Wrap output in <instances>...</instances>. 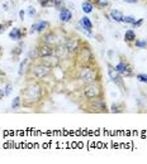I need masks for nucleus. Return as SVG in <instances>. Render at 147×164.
Returning <instances> with one entry per match:
<instances>
[{"label": "nucleus", "mask_w": 147, "mask_h": 164, "mask_svg": "<svg viewBox=\"0 0 147 164\" xmlns=\"http://www.w3.org/2000/svg\"><path fill=\"white\" fill-rule=\"evenodd\" d=\"M65 48H66V51L68 53H74L76 52L79 49V40L76 39V38H70L66 40V43H65Z\"/></svg>", "instance_id": "7"}, {"label": "nucleus", "mask_w": 147, "mask_h": 164, "mask_svg": "<svg viewBox=\"0 0 147 164\" xmlns=\"http://www.w3.org/2000/svg\"><path fill=\"white\" fill-rule=\"evenodd\" d=\"M81 8H82V11L84 13H92L93 11V4L90 3V2H84L82 5H81Z\"/></svg>", "instance_id": "19"}, {"label": "nucleus", "mask_w": 147, "mask_h": 164, "mask_svg": "<svg viewBox=\"0 0 147 164\" xmlns=\"http://www.w3.org/2000/svg\"><path fill=\"white\" fill-rule=\"evenodd\" d=\"M80 25H81L82 29H85V31H88V32H92L93 24H92V22H90V19H89L88 17H82V18L80 19Z\"/></svg>", "instance_id": "13"}, {"label": "nucleus", "mask_w": 147, "mask_h": 164, "mask_svg": "<svg viewBox=\"0 0 147 164\" xmlns=\"http://www.w3.org/2000/svg\"><path fill=\"white\" fill-rule=\"evenodd\" d=\"M137 80H138L139 82H145V83H147V75H143V73L137 75Z\"/></svg>", "instance_id": "25"}, {"label": "nucleus", "mask_w": 147, "mask_h": 164, "mask_svg": "<svg viewBox=\"0 0 147 164\" xmlns=\"http://www.w3.org/2000/svg\"><path fill=\"white\" fill-rule=\"evenodd\" d=\"M41 97V87L38 85H31L29 87H27L24 91V98L27 102H34L39 100Z\"/></svg>", "instance_id": "1"}, {"label": "nucleus", "mask_w": 147, "mask_h": 164, "mask_svg": "<svg viewBox=\"0 0 147 164\" xmlns=\"http://www.w3.org/2000/svg\"><path fill=\"white\" fill-rule=\"evenodd\" d=\"M71 18H72V14H71V11H70L68 9H65V8L61 9V11H60V20H61V22L66 23Z\"/></svg>", "instance_id": "11"}, {"label": "nucleus", "mask_w": 147, "mask_h": 164, "mask_svg": "<svg viewBox=\"0 0 147 164\" xmlns=\"http://www.w3.org/2000/svg\"><path fill=\"white\" fill-rule=\"evenodd\" d=\"M93 61V53L90 51V48L82 47L78 52V62L81 66H88L90 62Z\"/></svg>", "instance_id": "2"}, {"label": "nucleus", "mask_w": 147, "mask_h": 164, "mask_svg": "<svg viewBox=\"0 0 147 164\" xmlns=\"http://www.w3.org/2000/svg\"><path fill=\"white\" fill-rule=\"evenodd\" d=\"M122 22L128 23V24H133V23L136 22V19H135V17H123Z\"/></svg>", "instance_id": "23"}, {"label": "nucleus", "mask_w": 147, "mask_h": 164, "mask_svg": "<svg viewBox=\"0 0 147 164\" xmlns=\"http://www.w3.org/2000/svg\"><path fill=\"white\" fill-rule=\"evenodd\" d=\"M50 67L46 66V65H39V66H36L33 68V75L36 76L37 78H43L46 77L48 73H50Z\"/></svg>", "instance_id": "5"}, {"label": "nucleus", "mask_w": 147, "mask_h": 164, "mask_svg": "<svg viewBox=\"0 0 147 164\" xmlns=\"http://www.w3.org/2000/svg\"><path fill=\"white\" fill-rule=\"evenodd\" d=\"M34 32H37V24H33L29 31V33H34Z\"/></svg>", "instance_id": "32"}, {"label": "nucleus", "mask_w": 147, "mask_h": 164, "mask_svg": "<svg viewBox=\"0 0 147 164\" xmlns=\"http://www.w3.org/2000/svg\"><path fill=\"white\" fill-rule=\"evenodd\" d=\"M4 32V27L2 25V24H0V33H3Z\"/></svg>", "instance_id": "35"}, {"label": "nucleus", "mask_w": 147, "mask_h": 164, "mask_svg": "<svg viewBox=\"0 0 147 164\" xmlns=\"http://www.w3.org/2000/svg\"><path fill=\"white\" fill-rule=\"evenodd\" d=\"M37 54L41 57V58H45V57H48V56H52L53 54V48L50 46V44H41L37 49Z\"/></svg>", "instance_id": "6"}, {"label": "nucleus", "mask_w": 147, "mask_h": 164, "mask_svg": "<svg viewBox=\"0 0 147 164\" xmlns=\"http://www.w3.org/2000/svg\"><path fill=\"white\" fill-rule=\"evenodd\" d=\"M125 3H128V4H135V3H137L138 0H124Z\"/></svg>", "instance_id": "33"}, {"label": "nucleus", "mask_w": 147, "mask_h": 164, "mask_svg": "<svg viewBox=\"0 0 147 164\" xmlns=\"http://www.w3.org/2000/svg\"><path fill=\"white\" fill-rule=\"evenodd\" d=\"M9 37L13 39V40H19L22 38V32H20L19 28H13L9 33Z\"/></svg>", "instance_id": "15"}, {"label": "nucleus", "mask_w": 147, "mask_h": 164, "mask_svg": "<svg viewBox=\"0 0 147 164\" xmlns=\"http://www.w3.org/2000/svg\"><path fill=\"white\" fill-rule=\"evenodd\" d=\"M84 94H85V96L88 98L99 97V95H100V87L98 86V85H95L94 82H92V83H89L85 88H84Z\"/></svg>", "instance_id": "4"}, {"label": "nucleus", "mask_w": 147, "mask_h": 164, "mask_svg": "<svg viewBox=\"0 0 147 164\" xmlns=\"http://www.w3.org/2000/svg\"><path fill=\"white\" fill-rule=\"evenodd\" d=\"M2 53H3V49H2V47H0V57H2Z\"/></svg>", "instance_id": "36"}, {"label": "nucleus", "mask_w": 147, "mask_h": 164, "mask_svg": "<svg viewBox=\"0 0 147 164\" xmlns=\"http://www.w3.org/2000/svg\"><path fill=\"white\" fill-rule=\"evenodd\" d=\"M89 2H92V0H89Z\"/></svg>", "instance_id": "37"}, {"label": "nucleus", "mask_w": 147, "mask_h": 164, "mask_svg": "<svg viewBox=\"0 0 147 164\" xmlns=\"http://www.w3.org/2000/svg\"><path fill=\"white\" fill-rule=\"evenodd\" d=\"M98 3H99V5L102 6V8H104V6H108V2H107V0H98Z\"/></svg>", "instance_id": "28"}, {"label": "nucleus", "mask_w": 147, "mask_h": 164, "mask_svg": "<svg viewBox=\"0 0 147 164\" xmlns=\"http://www.w3.org/2000/svg\"><path fill=\"white\" fill-rule=\"evenodd\" d=\"M56 39H57V37H56V34H53V33H48V34H46L45 37H43L45 43H47V44L55 43V42H56Z\"/></svg>", "instance_id": "17"}, {"label": "nucleus", "mask_w": 147, "mask_h": 164, "mask_svg": "<svg viewBox=\"0 0 147 164\" xmlns=\"http://www.w3.org/2000/svg\"><path fill=\"white\" fill-rule=\"evenodd\" d=\"M121 110L118 109V105H113L112 106V112H119Z\"/></svg>", "instance_id": "30"}, {"label": "nucleus", "mask_w": 147, "mask_h": 164, "mask_svg": "<svg viewBox=\"0 0 147 164\" xmlns=\"http://www.w3.org/2000/svg\"><path fill=\"white\" fill-rule=\"evenodd\" d=\"M110 18H112V20H114V22H122V19H123V14H122V11H119V10H112L110 11Z\"/></svg>", "instance_id": "14"}, {"label": "nucleus", "mask_w": 147, "mask_h": 164, "mask_svg": "<svg viewBox=\"0 0 147 164\" xmlns=\"http://www.w3.org/2000/svg\"><path fill=\"white\" fill-rule=\"evenodd\" d=\"M142 23H143V19H138V20H136V22L133 23V25H135V27H139Z\"/></svg>", "instance_id": "29"}, {"label": "nucleus", "mask_w": 147, "mask_h": 164, "mask_svg": "<svg viewBox=\"0 0 147 164\" xmlns=\"http://www.w3.org/2000/svg\"><path fill=\"white\" fill-rule=\"evenodd\" d=\"M48 27H50V24H48L47 22H45V20H42V22L37 23V32L38 33H43L45 31H47Z\"/></svg>", "instance_id": "18"}, {"label": "nucleus", "mask_w": 147, "mask_h": 164, "mask_svg": "<svg viewBox=\"0 0 147 164\" xmlns=\"http://www.w3.org/2000/svg\"><path fill=\"white\" fill-rule=\"evenodd\" d=\"M28 62H29V58H25L22 63H20V66H19V71H18V73H19V75H23V72L25 71L24 68H25V66L28 65Z\"/></svg>", "instance_id": "20"}, {"label": "nucleus", "mask_w": 147, "mask_h": 164, "mask_svg": "<svg viewBox=\"0 0 147 164\" xmlns=\"http://www.w3.org/2000/svg\"><path fill=\"white\" fill-rule=\"evenodd\" d=\"M92 106L93 109L96 110V111H107V106H105V102L103 101L100 98H94L92 100Z\"/></svg>", "instance_id": "10"}, {"label": "nucleus", "mask_w": 147, "mask_h": 164, "mask_svg": "<svg viewBox=\"0 0 147 164\" xmlns=\"http://www.w3.org/2000/svg\"><path fill=\"white\" fill-rule=\"evenodd\" d=\"M118 72H119L121 75H123V76H129L131 73H132V69H131V67L127 65L125 62H119L118 65L114 67Z\"/></svg>", "instance_id": "9"}, {"label": "nucleus", "mask_w": 147, "mask_h": 164, "mask_svg": "<svg viewBox=\"0 0 147 164\" xmlns=\"http://www.w3.org/2000/svg\"><path fill=\"white\" fill-rule=\"evenodd\" d=\"M19 17H20V19H24V11L23 10L19 11Z\"/></svg>", "instance_id": "34"}, {"label": "nucleus", "mask_w": 147, "mask_h": 164, "mask_svg": "<svg viewBox=\"0 0 147 164\" xmlns=\"http://www.w3.org/2000/svg\"><path fill=\"white\" fill-rule=\"evenodd\" d=\"M22 48H23V46L20 44V46H18L17 48H14V49H15V51H13L12 53H13V54H20V52H22Z\"/></svg>", "instance_id": "26"}, {"label": "nucleus", "mask_w": 147, "mask_h": 164, "mask_svg": "<svg viewBox=\"0 0 147 164\" xmlns=\"http://www.w3.org/2000/svg\"><path fill=\"white\" fill-rule=\"evenodd\" d=\"M19 106H20V97L18 96V97H15V98L13 100V102H12V108H13L14 110H15V109H18V108H19Z\"/></svg>", "instance_id": "22"}, {"label": "nucleus", "mask_w": 147, "mask_h": 164, "mask_svg": "<svg viewBox=\"0 0 147 164\" xmlns=\"http://www.w3.org/2000/svg\"><path fill=\"white\" fill-rule=\"evenodd\" d=\"M37 2L42 5V6H50V5H55V0H37Z\"/></svg>", "instance_id": "21"}, {"label": "nucleus", "mask_w": 147, "mask_h": 164, "mask_svg": "<svg viewBox=\"0 0 147 164\" xmlns=\"http://www.w3.org/2000/svg\"><path fill=\"white\" fill-rule=\"evenodd\" d=\"M135 46L138 47V48H145L147 46V43L145 40H135Z\"/></svg>", "instance_id": "24"}, {"label": "nucleus", "mask_w": 147, "mask_h": 164, "mask_svg": "<svg viewBox=\"0 0 147 164\" xmlns=\"http://www.w3.org/2000/svg\"><path fill=\"white\" fill-rule=\"evenodd\" d=\"M95 71L93 68H90L88 66H82V68L80 69V73H79V78L82 81V82H85V83H92L95 81Z\"/></svg>", "instance_id": "3"}, {"label": "nucleus", "mask_w": 147, "mask_h": 164, "mask_svg": "<svg viewBox=\"0 0 147 164\" xmlns=\"http://www.w3.org/2000/svg\"><path fill=\"white\" fill-rule=\"evenodd\" d=\"M108 75L110 77V80L118 83V85H121V81H122V77H121V73L118 72V71L114 68V67H112V66H108Z\"/></svg>", "instance_id": "8"}, {"label": "nucleus", "mask_w": 147, "mask_h": 164, "mask_svg": "<svg viewBox=\"0 0 147 164\" xmlns=\"http://www.w3.org/2000/svg\"><path fill=\"white\" fill-rule=\"evenodd\" d=\"M124 40L125 42H135L136 40V33H135V31H132V29H128L127 32L124 33Z\"/></svg>", "instance_id": "16"}, {"label": "nucleus", "mask_w": 147, "mask_h": 164, "mask_svg": "<svg viewBox=\"0 0 147 164\" xmlns=\"http://www.w3.org/2000/svg\"><path fill=\"white\" fill-rule=\"evenodd\" d=\"M10 91H12V86H10V85H8V86H6V88H5V95H9L10 94Z\"/></svg>", "instance_id": "31"}, {"label": "nucleus", "mask_w": 147, "mask_h": 164, "mask_svg": "<svg viewBox=\"0 0 147 164\" xmlns=\"http://www.w3.org/2000/svg\"><path fill=\"white\" fill-rule=\"evenodd\" d=\"M28 14H29V17L36 15V9H34L33 6H29V8H28Z\"/></svg>", "instance_id": "27"}, {"label": "nucleus", "mask_w": 147, "mask_h": 164, "mask_svg": "<svg viewBox=\"0 0 147 164\" xmlns=\"http://www.w3.org/2000/svg\"><path fill=\"white\" fill-rule=\"evenodd\" d=\"M57 63H58V57L57 56H48V57H45V65L48 66V67H55V66H57Z\"/></svg>", "instance_id": "12"}]
</instances>
